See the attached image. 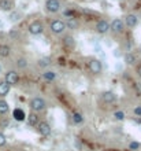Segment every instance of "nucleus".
<instances>
[{
  "mask_svg": "<svg viewBox=\"0 0 141 151\" xmlns=\"http://www.w3.org/2000/svg\"><path fill=\"white\" fill-rule=\"evenodd\" d=\"M29 106H30V109H31V111H33V113L40 114V113L45 111V109H47V102H45L43 98L36 96V98H33V99L30 100Z\"/></svg>",
  "mask_w": 141,
  "mask_h": 151,
  "instance_id": "obj_1",
  "label": "nucleus"
},
{
  "mask_svg": "<svg viewBox=\"0 0 141 151\" xmlns=\"http://www.w3.org/2000/svg\"><path fill=\"white\" fill-rule=\"evenodd\" d=\"M49 29H51V32L54 33V35H56V36L63 35V33L67 30L66 24H64L63 19H54L51 24H49Z\"/></svg>",
  "mask_w": 141,
  "mask_h": 151,
  "instance_id": "obj_2",
  "label": "nucleus"
},
{
  "mask_svg": "<svg viewBox=\"0 0 141 151\" xmlns=\"http://www.w3.org/2000/svg\"><path fill=\"white\" fill-rule=\"evenodd\" d=\"M28 30L31 36H40L44 32V25L41 21H33L31 24H29Z\"/></svg>",
  "mask_w": 141,
  "mask_h": 151,
  "instance_id": "obj_3",
  "label": "nucleus"
},
{
  "mask_svg": "<svg viewBox=\"0 0 141 151\" xmlns=\"http://www.w3.org/2000/svg\"><path fill=\"white\" fill-rule=\"evenodd\" d=\"M4 81L10 85V87H14L19 83V73L16 70H8L6 74H4Z\"/></svg>",
  "mask_w": 141,
  "mask_h": 151,
  "instance_id": "obj_4",
  "label": "nucleus"
},
{
  "mask_svg": "<svg viewBox=\"0 0 141 151\" xmlns=\"http://www.w3.org/2000/svg\"><path fill=\"white\" fill-rule=\"evenodd\" d=\"M125 30V24L121 18H115L112 22H110V32H112L114 35H121Z\"/></svg>",
  "mask_w": 141,
  "mask_h": 151,
  "instance_id": "obj_5",
  "label": "nucleus"
},
{
  "mask_svg": "<svg viewBox=\"0 0 141 151\" xmlns=\"http://www.w3.org/2000/svg\"><path fill=\"white\" fill-rule=\"evenodd\" d=\"M60 7L62 4L59 0H47L45 1V10L51 14H55V12H59L60 11Z\"/></svg>",
  "mask_w": 141,
  "mask_h": 151,
  "instance_id": "obj_6",
  "label": "nucleus"
},
{
  "mask_svg": "<svg viewBox=\"0 0 141 151\" xmlns=\"http://www.w3.org/2000/svg\"><path fill=\"white\" fill-rule=\"evenodd\" d=\"M88 66H89L90 73H93V74H100V73L103 72V65H102V62H100L99 59H96V58L90 59L89 63H88Z\"/></svg>",
  "mask_w": 141,
  "mask_h": 151,
  "instance_id": "obj_7",
  "label": "nucleus"
},
{
  "mask_svg": "<svg viewBox=\"0 0 141 151\" xmlns=\"http://www.w3.org/2000/svg\"><path fill=\"white\" fill-rule=\"evenodd\" d=\"M37 129H39V133L41 136H49L52 132V128L48 121H40L37 125Z\"/></svg>",
  "mask_w": 141,
  "mask_h": 151,
  "instance_id": "obj_8",
  "label": "nucleus"
},
{
  "mask_svg": "<svg viewBox=\"0 0 141 151\" xmlns=\"http://www.w3.org/2000/svg\"><path fill=\"white\" fill-rule=\"evenodd\" d=\"M96 32L100 33V35H106V33L110 32V22L107 19H100L96 24Z\"/></svg>",
  "mask_w": 141,
  "mask_h": 151,
  "instance_id": "obj_9",
  "label": "nucleus"
},
{
  "mask_svg": "<svg viewBox=\"0 0 141 151\" xmlns=\"http://www.w3.org/2000/svg\"><path fill=\"white\" fill-rule=\"evenodd\" d=\"M123 24H125V26H127V28H136L138 24V17L136 15V14H127V15L125 17Z\"/></svg>",
  "mask_w": 141,
  "mask_h": 151,
  "instance_id": "obj_10",
  "label": "nucleus"
},
{
  "mask_svg": "<svg viewBox=\"0 0 141 151\" xmlns=\"http://www.w3.org/2000/svg\"><path fill=\"white\" fill-rule=\"evenodd\" d=\"M26 122H28V125L31 128L37 127L40 122V115L37 114V113H33V111L29 113V115H26Z\"/></svg>",
  "mask_w": 141,
  "mask_h": 151,
  "instance_id": "obj_11",
  "label": "nucleus"
},
{
  "mask_svg": "<svg viewBox=\"0 0 141 151\" xmlns=\"http://www.w3.org/2000/svg\"><path fill=\"white\" fill-rule=\"evenodd\" d=\"M117 95L112 91H106L102 93V100L104 103H114V102H117Z\"/></svg>",
  "mask_w": 141,
  "mask_h": 151,
  "instance_id": "obj_12",
  "label": "nucleus"
},
{
  "mask_svg": "<svg viewBox=\"0 0 141 151\" xmlns=\"http://www.w3.org/2000/svg\"><path fill=\"white\" fill-rule=\"evenodd\" d=\"M15 7L14 0H0V10L1 11H12Z\"/></svg>",
  "mask_w": 141,
  "mask_h": 151,
  "instance_id": "obj_13",
  "label": "nucleus"
},
{
  "mask_svg": "<svg viewBox=\"0 0 141 151\" xmlns=\"http://www.w3.org/2000/svg\"><path fill=\"white\" fill-rule=\"evenodd\" d=\"M64 24H66V29H70V30H75V29L79 28V22L75 19V18H73V17L67 18V19L64 21Z\"/></svg>",
  "mask_w": 141,
  "mask_h": 151,
  "instance_id": "obj_14",
  "label": "nucleus"
},
{
  "mask_svg": "<svg viewBox=\"0 0 141 151\" xmlns=\"http://www.w3.org/2000/svg\"><path fill=\"white\" fill-rule=\"evenodd\" d=\"M10 89H11V87H10L4 80H0V98L7 96L8 93H10Z\"/></svg>",
  "mask_w": 141,
  "mask_h": 151,
  "instance_id": "obj_15",
  "label": "nucleus"
},
{
  "mask_svg": "<svg viewBox=\"0 0 141 151\" xmlns=\"http://www.w3.org/2000/svg\"><path fill=\"white\" fill-rule=\"evenodd\" d=\"M62 43H63V45L66 48H69V50L75 47V39L73 36H64L62 39Z\"/></svg>",
  "mask_w": 141,
  "mask_h": 151,
  "instance_id": "obj_16",
  "label": "nucleus"
},
{
  "mask_svg": "<svg viewBox=\"0 0 141 151\" xmlns=\"http://www.w3.org/2000/svg\"><path fill=\"white\" fill-rule=\"evenodd\" d=\"M125 63L129 65V66H134V65L137 63V56L134 55L133 52H127V54H125Z\"/></svg>",
  "mask_w": 141,
  "mask_h": 151,
  "instance_id": "obj_17",
  "label": "nucleus"
},
{
  "mask_svg": "<svg viewBox=\"0 0 141 151\" xmlns=\"http://www.w3.org/2000/svg\"><path fill=\"white\" fill-rule=\"evenodd\" d=\"M12 117H14L15 121H19V122L26 119V114H25V111L22 109H15V110L12 111Z\"/></svg>",
  "mask_w": 141,
  "mask_h": 151,
  "instance_id": "obj_18",
  "label": "nucleus"
},
{
  "mask_svg": "<svg viewBox=\"0 0 141 151\" xmlns=\"http://www.w3.org/2000/svg\"><path fill=\"white\" fill-rule=\"evenodd\" d=\"M11 55V47L7 44H0V58H8Z\"/></svg>",
  "mask_w": 141,
  "mask_h": 151,
  "instance_id": "obj_19",
  "label": "nucleus"
},
{
  "mask_svg": "<svg viewBox=\"0 0 141 151\" xmlns=\"http://www.w3.org/2000/svg\"><path fill=\"white\" fill-rule=\"evenodd\" d=\"M43 78L47 81V83H52V81H55L56 78V73L54 70H45L43 73Z\"/></svg>",
  "mask_w": 141,
  "mask_h": 151,
  "instance_id": "obj_20",
  "label": "nucleus"
},
{
  "mask_svg": "<svg viewBox=\"0 0 141 151\" xmlns=\"http://www.w3.org/2000/svg\"><path fill=\"white\" fill-rule=\"evenodd\" d=\"M15 65H16V68L18 69H26L28 68V65H29V62H28L26 58L21 56V58H18V59L15 60Z\"/></svg>",
  "mask_w": 141,
  "mask_h": 151,
  "instance_id": "obj_21",
  "label": "nucleus"
},
{
  "mask_svg": "<svg viewBox=\"0 0 141 151\" xmlns=\"http://www.w3.org/2000/svg\"><path fill=\"white\" fill-rule=\"evenodd\" d=\"M8 18H10L11 22H18V21H21V18H22V14H21L19 11H14V10H12V11L10 12V17H8Z\"/></svg>",
  "mask_w": 141,
  "mask_h": 151,
  "instance_id": "obj_22",
  "label": "nucleus"
},
{
  "mask_svg": "<svg viewBox=\"0 0 141 151\" xmlns=\"http://www.w3.org/2000/svg\"><path fill=\"white\" fill-rule=\"evenodd\" d=\"M49 65H51V58H48V56L41 58V59H39V62H37V66H39V68H48Z\"/></svg>",
  "mask_w": 141,
  "mask_h": 151,
  "instance_id": "obj_23",
  "label": "nucleus"
},
{
  "mask_svg": "<svg viewBox=\"0 0 141 151\" xmlns=\"http://www.w3.org/2000/svg\"><path fill=\"white\" fill-rule=\"evenodd\" d=\"M71 117H73V122H74V124H82L84 122V117H82V114H81V113L74 111Z\"/></svg>",
  "mask_w": 141,
  "mask_h": 151,
  "instance_id": "obj_24",
  "label": "nucleus"
},
{
  "mask_svg": "<svg viewBox=\"0 0 141 151\" xmlns=\"http://www.w3.org/2000/svg\"><path fill=\"white\" fill-rule=\"evenodd\" d=\"M8 109H10V106L7 102L4 99H0V114H6L8 111Z\"/></svg>",
  "mask_w": 141,
  "mask_h": 151,
  "instance_id": "obj_25",
  "label": "nucleus"
},
{
  "mask_svg": "<svg viewBox=\"0 0 141 151\" xmlns=\"http://www.w3.org/2000/svg\"><path fill=\"white\" fill-rule=\"evenodd\" d=\"M125 113L123 111H115L114 113V118L117 119V121H123V119H125Z\"/></svg>",
  "mask_w": 141,
  "mask_h": 151,
  "instance_id": "obj_26",
  "label": "nucleus"
},
{
  "mask_svg": "<svg viewBox=\"0 0 141 151\" xmlns=\"http://www.w3.org/2000/svg\"><path fill=\"white\" fill-rule=\"evenodd\" d=\"M140 148V143L138 142H132V143L129 144V150H132V151H136V150H138Z\"/></svg>",
  "mask_w": 141,
  "mask_h": 151,
  "instance_id": "obj_27",
  "label": "nucleus"
},
{
  "mask_svg": "<svg viewBox=\"0 0 141 151\" xmlns=\"http://www.w3.org/2000/svg\"><path fill=\"white\" fill-rule=\"evenodd\" d=\"M133 113L136 117H141V104H138V106H136L133 109Z\"/></svg>",
  "mask_w": 141,
  "mask_h": 151,
  "instance_id": "obj_28",
  "label": "nucleus"
},
{
  "mask_svg": "<svg viewBox=\"0 0 141 151\" xmlns=\"http://www.w3.org/2000/svg\"><path fill=\"white\" fill-rule=\"evenodd\" d=\"M6 142H7V139H6L4 133H1V132H0V147H3L4 144H6Z\"/></svg>",
  "mask_w": 141,
  "mask_h": 151,
  "instance_id": "obj_29",
  "label": "nucleus"
},
{
  "mask_svg": "<svg viewBox=\"0 0 141 151\" xmlns=\"http://www.w3.org/2000/svg\"><path fill=\"white\" fill-rule=\"evenodd\" d=\"M136 68H134V70H136V74L138 76L141 78V63H137V65H134Z\"/></svg>",
  "mask_w": 141,
  "mask_h": 151,
  "instance_id": "obj_30",
  "label": "nucleus"
},
{
  "mask_svg": "<svg viewBox=\"0 0 141 151\" xmlns=\"http://www.w3.org/2000/svg\"><path fill=\"white\" fill-rule=\"evenodd\" d=\"M0 73H1V65H0Z\"/></svg>",
  "mask_w": 141,
  "mask_h": 151,
  "instance_id": "obj_31",
  "label": "nucleus"
},
{
  "mask_svg": "<svg viewBox=\"0 0 141 151\" xmlns=\"http://www.w3.org/2000/svg\"><path fill=\"white\" fill-rule=\"evenodd\" d=\"M140 52H141V51H140Z\"/></svg>",
  "mask_w": 141,
  "mask_h": 151,
  "instance_id": "obj_32",
  "label": "nucleus"
}]
</instances>
